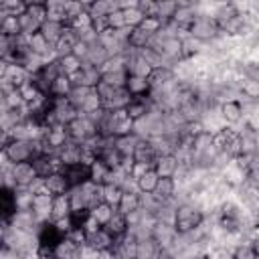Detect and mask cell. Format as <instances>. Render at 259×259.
Returning a JSON list of instances; mask_svg holds the SVG:
<instances>
[{
	"mask_svg": "<svg viewBox=\"0 0 259 259\" xmlns=\"http://www.w3.org/2000/svg\"><path fill=\"white\" fill-rule=\"evenodd\" d=\"M4 158L10 164H20V162H30L38 152H42L40 138L38 140H22V138H8L4 148L0 150Z\"/></svg>",
	"mask_w": 259,
	"mask_h": 259,
	"instance_id": "1",
	"label": "cell"
},
{
	"mask_svg": "<svg viewBox=\"0 0 259 259\" xmlns=\"http://www.w3.org/2000/svg\"><path fill=\"white\" fill-rule=\"evenodd\" d=\"M202 223V212L190 204H180L176 210H174V217H172V227L176 231V235H188L192 233L194 229H198Z\"/></svg>",
	"mask_w": 259,
	"mask_h": 259,
	"instance_id": "2",
	"label": "cell"
},
{
	"mask_svg": "<svg viewBox=\"0 0 259 259\" xmlns=\"http://www.w3.org/2000/svg\"><path fill=\"white\" fill-rule=\"evenodd\" d=\"M65 231L57 225V223H51V221H45L38 225L36 233H34V239H36V249L38 251H49L53 253V249L65 239Z\"/></svg>",
	"mask_w": 259,
	"mask_h": 259,
	"instance_id": "3",
	"label": "cell"
},
{
	"mask_svg": "<svg viewBox=\"0 0 259 259\" xmlns=\"http://www.w3.org/2000/svg\"><path fill=\"white\" fill-rule=\"evenodd\" d=\"M20 210L18 206V194L10 184L0 182V229L12 225L16 212Z\"/></svg>",
	"mask_w": 259,
	"mask_h": 259,
	"instance_id": "4",
	"label": "cell"
},
{
	"mask_svg": "<svg viewBox=\"0 0 259 259\" xmlns=\"http://www.w3.org/2000/svg\"><path fill=\"white\" fill-rule=\"evenodd\" d=\"M67 134H69V140H73L77 144H87V142H91L97 136V127H95V123L89 117L77 115L67 125Z\"/></svg>",
	"mask_w": 259,
	"mask_h": 259,
	"instance_id": "5",
	"label": "cell"
},
{
	"mask_svg": "<svg viewBox=\"0 0 259 259\" xmlns=\"http://www.w3.org/2000/svg\"><path fill=\"white\" fill-rule=\"evenodd\" d=\"M186 32L190 34V38L194 40H210L214 38L221 30H219V24L214 22L212 16H194V20L188 24Z\"/></svg>",
	"mask_w": 259,
	"mask_h": 259,
	"instance_id": "6",
	"label": "cell"
},
{
	"mask_svg": "<svg viewBox=\"0 0 259 259\" xmlns=\"http://www.w3.org/2000/svg\"><path fill=\"white\" fill-rule=\"evenodd\" d=\"M63 176L67 178L69 186H83L87 182H91V164L87 162H75V164H63L61 166Z\"/></svg>",
	"mask_w": 259,
	"mask_h": 259,
	"instance_id": "7",
	"label": "cell"
},
{
	"mask_svg": "<svg viewBox=\"0 0 259 259\" xmlns=\"http://www.w3.org/2000/svg\"><path fill=\"white\" fill-rule=\"evenodd\" d=\"M158 156L160 154H158V150H156V146H154V142L150 138H140L136 148H134V152H132L134 164H142V166H148V168L154 166Z\"/></svg>",
	"mask_w": 259,
	"mask_h": 259,
	"instance_id": "8",
	"label": "cell"
},
{
	"mask_svg": "<svg viewBox=\"0 0 259 259\" xmlns=\"http://www.w3.org/2000/svg\"><path fill=\"white\" fill-rule=\"evenodd\" d=\"M83 245L89 247V249H93V251H105V249H113L115 239H113L103 227H99V229H95V231L85 233V243H83Z\"/></svg>",
	"mask_w": 259,
	"mask_h": 259,
	"instance_id": "9",
	"label": "cell"
},
{
	"mask_svg": "<svg viewBox=\"0 0 259 259\" xmlns=\"http://www.w3.org/2000/svg\"><path fill=\"white\" fill-rule=\"evenodd\" d=\"M83 245L77 243L71 237H65L55 249H53V259H81Z\"/></svg>",
	"mask_w": 259,
	"mask_h": 259,
	"instance_id": "10",
	"label": "cell"
},
{
	"mask_svg": "<svg viewBox=\"0 0 259 259\" xmlns=\"http://www.w3.org/2000/svg\"><path fill=\"white\" fill-rule=\"evenodd\" d=\"M152 168L158 174V178H174L178 170V158L174 154H160Z\"/></svg>",
	"mask_w": 259,
	"mask_h": 259,
	"instance_id": "11",
	"label": "cell"
},
{
	"mask_svg": "<svg viewBox=\"0 0 259 259\" xmlns=\"http://www.w3.org/2000/svg\"><path fill=\"white\" fill-rule=\"evenodd\" d=\"M40 182H42V188H45L49 194H53V196L67 194V192L71 190V186H69V182H67V178L63 176L61 170L55 172V174H49L47 178H40Z\"/></svg>",
	"mask_w": 259,
	"mask_h": 259,
	"instance_id": "12",
	"label": "cell"
},
{
	"mask_svg": "<svg viewBox=\"0 0 259 259\" xmlns=\"http://www.w3.org/2000/svg\"><path fill=\"white\" fill-rule=\"evenodd\" d=\"M219 227L227 233H239L241 227V214L235 206H223L221 214H219Z\"/></svg>",
	"mask_w": 259,
	"mask_h": 259,
	"instance_id": "13",
	"label": "cell"
},
{
	"mask_svg": "<svg viewBox=\"0 0 259 259\" xmlns=\"http://www.w3.org/2000/svg\"><path fill=\"white\" fill-rule=\"evenodd\" d=\"M71 212V204H69V196L67 194H59V196H53V206H51V217L49 221L51 223H65L67 217Z\"/></svg>",
	"mask_w": 259,
	"mask_h": 259,
	"instance_id": "14",
	"label": "cell"
},
{
	"mask_svg": "<svg viewBox=\"0 0 259 259\" xmlns=\"http://www.w3.org/2000/svg\"><path fill=\"white\" fill-rule=\"evenodd\" d=\"M158 174L154 172V168H146L144 172H140L136 178H134V182H136V190L140 192V194H152L154 190H156V184H158Z\"/></svg>",
	"mask_w": 259,
	"mask_h": 259,
	"instance_id": "15",
	"label": "cell"
},
{
	"mask_svg": "<svg viewBox=\"0 0 259 259\" xmlns=\"http://www.w3.org/2000/svg\"><path fill=\"white\" fill-rule=\"evenodd\" d=\"M160 251H162V249L158 247V243H156L152 237H142V239H138V243H136L134 259H158Z\"/></svg>",
	"mask_w": 259,
	"mask_h": 259,
	"instance_id": "16",
	"label": "cell"
},
{
	"mask_svg": "<svg viewBox=\"0 0 259 259\" xmlns=\"http://www.w3.org/2000/svg\"><path fill=\"white\" fill-rule=\"evenodd\" d=\"M123 89L130 93V97H148V93H150V81L146 77L127 75Z\"/></svg>",
	"mask_w": 259,
	"mask_h": 259,
	"instance_id": "17",
	"label": "cell"
},
{
	"mask_svg": "<svg viewBox=\"0 0 259 259\" xmlns=\"http://www.w3.org/2000/svg\"><path fill=\"white\" fill-rule=\"evenodd\" d=\"M142 208V198H140V192L138 190H123L121 198H119V204H117V212L121 214H130V212H136Z\"/></svg>",
	"mask_w": 259,
	"mask_h": 259,
	"instance_id": "18",
	"label": "cell"
},
{
	"mask_svg": "<svg viewBox=\"0 0 259 259\" xmlns=\"http://www.w3.org/2000/svg\"><path fill=\"white\" fill-rule=\"evenodd\" d=\"M103 229H105L113 239H119V237H123V235L130 231L125 214H121V212H117V210H115V212L111 214V219L103 225Z\"/></svg>",
	"mask_w": 259,
	"mask_h": 259,
	"instance_id": "19",
	"label": "cell"
},
{
	"mask_svg": "<svg viewBox=\"0 0 259 259\" xmlns=\"http://www.w3.org/2000/svg\"><path fill=\"white\" fill-rule=\"evenodd\" d=\"M65 24H61V22H53V20H45L42 24H40V34H42V38L51 45V47H55L57 42H59V38L63 36V32H65Z\"/></svg>",
	"mask_w": 259,
	"mask_h": 259,
	"instance_id": "20",
	"label": "cell"
},
{
	"mask_svg": "<svg viewBox=\"0 0 259 259\" xmlns=\"http://www.w3.org/2000/svg\"><path fill=\"white\" fill-rule=\"evenodd\" d=\"M221 113H223L225 121H229V123H239V121L243 119V113H245V109H243L241 101H237V99H231V101H225V103H223V107H221Z\"/></svg>",
	"mask_w": 259,
	"mask_h": 259,
	"instance_id": "21",
	"label": "cell"
},
{
	"mask_svg": "<svg viewBox=\"0 0 259 259\" xmlns=\"http://www.w3.org/2000/svg\"><path fill=\"white\" fill-rule=\"evenodd\" d=\"M194 16H196V12L192 10L190 4H178V8H176V12H174L170 22H174V24H178L182 28H188V24L194 20Z\"/></svg>",
	"mask_w": 259,
	"mask_h": 259,
	"instance_id": "22",
	"label": "cell"
},
{
	"mask_svg": "<svg viewBox=\"0 0 259 259\" xmlns=\"http://www.w3.org/2000/svg\"><path fill=\"white\" fill-rule=\"evenodd\" d=\"M174 190H176V182H174V178H160L158 184H156V190H154L152 194H154L156 200L164 202V200H168V198L174 194Z\"/></svg>",
	"mask_w": 259,
	"mask_h": 259,
	"instance_id": "23",
	"label": "cell"
},
{
	"mask_svg": "<svg viewBox=\"0 0 259 259\" xmlns=\"http://www.w3.org/2000/svg\"><path fill=\"white\" fill-rule=\"evenodd\" d=\"M57 61H59L61 73L67 75L69 79H71L73 75H77V73L81 71V65H83L75 55H65V57H61V59H57Z\"/></svg>",
	"mask_w": 259,
	"mask_h": 259,
	"instance_id": "24",
	"label": "cell"
},
{
	"mask_svg": "<svg viewBox=\"0 0 259 259\" xmlns=\"http://www.w3.org/2000/svg\"><path fill=\"white\" fill-rule=\"evenodd\" d=\"M115 212V208L113 206H109V204H105V202H99L97 206H93L91 210H89V214H91V219L99 225V227H103L109 219H111V214Z\"/></svg>",
	"mask_w": 259,
	"mask_h": 259,
	"instance_id": "25",
	"label": "cell"
},
{
	"mask_svg": "<svg viewBox=\"0 0 259 259\" xmlns=\"http://www.w3.org/2000/svg\"><path fill=\"white\" fill-rule=\"evenodd\" d=\"M121 194H123V190H121L117 184H103V202H105V204L117 208Z\"/></svg>",
	"mask_w": 259,
	"mask_h": 259,
	"instance_id": "26",
	"label": "cell"
},
{
	"mask_svg": "<svg viewBox=\"0 0 259 259\" xmlns=\"http://www.w3.org/2000/svg\"><path fill=\"white\" fill-rule=\"evenodd\" d=\"M0 34H6V36H18V34H20L18 16H2V18H0Z\"/></svg>",
	"mask_w": 259,
	"mask_h": 259,
	"instance_id": "27",
	"label": "cell"
},
{
	"mask_svg": "<svg viewBox=\"0 0 259 259\" xmlns=\"http://www.w3.org/2000/svg\"><path fill=\"white\" fill-rule=\"evenodd\" d=\"M14 45H16V36L0 34V61H4V63L10 61L12 51H14Z\"/></svg>",
	"mask_w": 259,
	"mask_h": 259,
	"instance_id": "28",
	"label": "cell"
},
{
	"mask_svg": "<svg viewBox=\"0 0 259 259\" xmlns=\"http://www.w3.org/2000/svg\"><path fill=\"white\" fill-rule=\"evenodd\" d=\"M243 93H245V97L255 99L257 93H259V81H253V79L245 81V83H243Z\"/></svg>",
	"mask_w": 259,
	"mask_h": 259,
	"instance_id": "29",
	"label": "cell"
},
{
	"mask_svg": "<svg viewBox=\"0 0 259 259\" xmlns=\"http://www.w3.org/2000/svg\"><path fill=\"white\" fill-rule=\"evenodd\" d=\"M212 259H233V251H227V249H219L217 253H214V257Z\"/></svg>",
	"mask_w": 259,
	"mask_h": 259,
	"instance_id": "30",
	"label": "cell"
},
{
	"mask_svg": "<svg viewBox=\"0 0 259 259\" xmlns=\"http://www.w3.org/2000/svg\"><path fill=\"white\" fill-rule=\"evenodd\" d=\"M0 251H4V243H2V237H0Z\"/></svg>",
	"mask_w": 259,
	"mask_h": 259,
	"instance_id": "31",
	"label": "cell"
}]
</instances>
